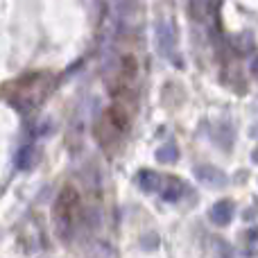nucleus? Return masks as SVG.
<instances>
[{
    "label": "nucleus",
    "instance_id": "f03ea898",
    "mask_svg": "<svg viewBox=\"0 0 258 258\" xmlns=\"http://www.w3.org/2000/svg\"><path fill=\"white\" fill-rule=\"evenodd\" d=\"M177 25L170 18H161L156 23V43H159V50L163 57H172L174 48H177Z\"/></svg>",
    "mask_w": 258,
    "mask_h": 258
},
{
    "label": "nucleus",
    "instance_id": "6e6552de",
    "mask_svg": "<svg viewBox=\"0 0 258 258\" xmlns=\"http://www.w3.org/2000/svg\"><path fill=\"white\" fill-rule=\"evenodd\" d=\"M177 159H179V147L174 143H165V145H161L156 150V161H161V163H174Z\"/></svg>",
    "mask_w": 258,
    "mask_h": 258
},
{
    "label": "nucleus",
    "instance_id": "7ed1b4c3",
    "mask_svg": "<svg viewBox=\"0 0 258 258\" xmlns=\"http://www.w3.org/2000/svg\"><path fill=\"white\" fill-rule=\"evenodd\" d=\"M195 177L200 179L202 183L211 186V188H224L227 186V174H224L220 168H215V165H197Z\"/></svg>",
    "mask_w": 258,
    "mask_h": 258
},
{
    "label": "nucleus",
    "instance_id": "20e7f679",
    "mask_svg": "<svg viewBox=\"0 0 258 258\" xmlns=\"http://www.w3.org/2000/svg\"><path fill=\"white\" fill-rule=\"evenodd\" d=\"M211 222L218 224V227H227L233 220V204L229 200H220L211 206Z\"/></svg>",
    "mask_w": 258,
    "mask_h": 258
},
{
    "label": "nucleus",
    "instance_id": "39448f33",
    "mask_svg": "<svg viewBox=\"0 0 258 258\" xmlns=\"http://www.w3.org/2000/svg\"><path fill=\"white\" fill-rule=\"evenodd\" d=\"M163 174H159V172H152V170H141L138 172V186H141V190H145V192H156L159 190L161 192V188H163Z\"/></svg>",
    "mask_w": 258,
    "mask_h": 258
},
{
    "label": "nucleus",
    "instance_id": "1a4fd4ad",
    "mask_svg": "<svg viewBox=\"0 0 258 258\" xmlns=\"http://www.w3.org/2000/svg\"><path fill=\"white\" fill-rule=\"evenodd\" d=\"M251 75H254L256 80H258V57L254 59V61H251Z\"/></svg>",
    "mask_w": 258,
    "mask_h": 258
},
{
    "label": "nucleus",
    "instance_id": "0eeeda50",
    "mask_svg": "<svg viewBox=\"0 0 258 258\" xmlns=\"http://www.w3.org/2000/svg\"><path fill=\"white\" fill-rule=\"evenodd\" d=\"M36 163V147L34 145H23L16 154V168L18 170H30Z\"/></svg>",
    "mask_w": 258,
    "mask_h": 258
},
{
    "label": "nucleus",
    "instance_id": "f257e3e1",
    "mask_svg": "<svg viewBox=\"0 0 258 258\" xmlns=\"http://www.w3.org/2000/svg\"><path fill=\"white\" fill-rule=\"evenodd\" d=\"M80 195H77L73 188H66L61 190L57 200V206H54V222H57L59 236L61 238H71L73 231L77 227V220H80Z\"/></svg>",
    "mask_w": 258,
    "mask_h": 258
},
{
    "label": "nucleus",
    "instance_id": "423d86ee",
    "mask_svg": "<svg viewBox=\"0 0 258 258\" xmlns=\"http://www.w3.org/2000/svg\"><path fill=\"white\" fill-rule=\"evenodd\" d=\"M183 183L179 181V179H163V188H161V197H163L165 202H177V200H181V195H183Z\"/></svg>",
    "mask_w": 258,
    "mask_h": 258
}]
</instances>
